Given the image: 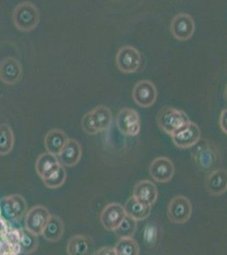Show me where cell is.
Returning a JSON list of instances; mask_svg holds the SVG:
<instances>
[{
    "mask_svg": "<svg viewBox=\"0 0 227 255\" xmlns=\"http://www.w3.org/2000/svg\"><path fill=\"white\" fill-rule=\"evenodd\" d=\"M196 24L192 15L187 13H179L170 22V30L176 40L185 42L193 38L195 32Z\"/></svg>",
    "mask_w": 227,
    "mask_h": 255,
    "instance_id": "ba28073f",
    "label": "cell"
},
{
    "mask_svg": "<svg viewBox=\"0 0 227 255\" xmlns=\"http://www.w3.org/2000/svg\"><path fill=\"white\" fill-rule=\"evenodd\" d=\"M152 180L158 183H168L175 174V166L172 161L166 157H158L150 163L149 168Z\"/></svg>",
    "mask_w": 227,
    "mask_h": 255,
    "instance_id": "30bf717a",
    "label": "cell"
},
{
    "mask_svg": "<svg viewBox=\"0 0 227 255\" xmlns=\"http://www.w3.org/2000/svg\"><path fill=\"white\" fill-rule=\"evenodd\" d=\"M158 97V90L155 84L148 79L138 81L133 90V99L140 108H150L152 107Z\"/></svg>",
    "mask_w": 227,
    "mask_h": 255,
    "instance_id": "9c48e42d",
    "label": "cell"
},
{
    "mask_svg": "<svg viewBox=\"0 0 227 255\" xmlns=\"http://www.w3.org/2000/svg\"><path fill=\"white\" fill-rule=\"evenodd\" d=\"M193 215V204L185 196L178 195L170 200L167 209V215L172 223H187Z\"/></svg>",
    "mask_w": 227,
    "mask_h": 255,
    "instance_id": "5b68a950",
    "label": "cell"
},
{
    "mask_svg": "<svg viewBox=\"0 0 227 255\" xmlns=\"http://www.w3.org/2000/svg\"><path fill=\"white\" fill-rule=\"evenodd\" d=\"M115 64L121 73H137L142 65L141 53L133 45H123L115 55Z\"/></svg>",
    "mask_w": 227,
    "mask_h": 255,
    "instance_id": "277c9868",
    "label": "cell"
},
{
    "mask_svg": "<svg viewBox=\"0 0 227 255\" xmlns=\"http://www.w3.org/2000/svg\"><path fill=\"white\" fill-rule=\"evenodd\" d=\"M92 238L85 235H76L67 244V254L69 255H88L92 249Z\"/></svg>",
    "mask_w": 227,
    "mask_h": 255,
    "instance_id": "2e32d148",
    "label": "cell"
},
{
    "mask_svg": "<svg viewBox=\"0 0 227 255\" xmlns=\"http://www.w3.org/2000/svg\"><path fill=\"white\" fill-rule=\"evenodd\" d=\"M67 140V134L61 129H53L47 134L45 145L49 153L58 156Z\"/></svg>",
    "mask_w": 227,
    "mask_h": 255,
    "instance_id": "e0dca14e",
    "label": "cell"
},
{
    "mask_svg": "<svg viewBox=\"0 0 227 255\" xmlns=\"http://www.w3.org/2000/svg\"><path fill=\"white\" fill-rule=\"evenodd\" d=\"M192 148V159L200 171L210 172L216 168L220 153L218 148L213 142L200 139Z\"/></svg>",
    "mask_w": 227,
    "mask_h": 255,
    "instance_id": "6da1fadb",
    "label": "cell"
},
{
    "mask_svg": "<svg viewBox=\"0 0 227 255\" xmlns=\"http://www.w3.org/2000/svg\"><path fill=\"white\" fill-rule=\"evenodd\" d=\"M137 222L138 221L133 220V218L126 215V217L120 224V226L114 232L119 238H127V237L133 238L137 229Z\"/></svg>",
    "mask_w": 227,
    "mask_h": 255,
    "instance_id": "cb8c5ba5",
    "label": "cell"
},
{
    "mask_svg": "<svg viewBox=\"0 0 227 255\" xmlns=\"http://www.w3.org/2000/svg\"><path fill=\"white\" fill-rule=\"evenodd\" d=\"M112 119V113L109 108L98 106L84 115L81 119V128L86 134L95 135L109 129Z\"/></svg>",
    "mask_w": 227,
    "mask_h": 255,
    "instance_id": "7a4b0ae2",
    "label": "cell"
},
{
    "mask_svg": "<svg viewBox=\"0 0 227 255\" xmlns=\"http://www.w3.org/2000/svg\"><path fill=\"white\" fill-rule=\"evenodd\" d=\"M115 255H140V247L138 242L131 237L120 238L115 244Z\"/></svg>",
    "mask_w": 227,
    "mask_h": 255,
    "instance_id": "ffe728a7",
    "label": "cell"
},
{
    "mask_svg": "<svg viewBox=\"0 0 227 255\" xmlns=\"http://www.w3.org/2000/svg\"><path fill=\"white\" fill-rule=\"evenodd\" d=\"M219 125L222 129L223 133H227V109H223L220 115V119H219Z\"/></svg>",
    "mask_w": 227,
    "mask_h": 255,
    "instance_id": "d4e9b609",
    "label": "cell"
},
{
    "mask_svg": "<svg viewBox=\"0 0 227 255\" xmlns=\"http://www.w3.org/2000/svg\"><path fill=\"white\" fill-rule=\"evenodd\" d=\"M61 164L57 157L51 153L43 154L38 158L37 168L38 174L42 176V179L46 177L50 172L53 171L58 165Z\"/></svg>",
    "mask_w": 227,
    "mask_h": 255,
    "instance_id": "44dd1931",
    "label": "cell"
},
{
    "mask_svg": "<svg viewBox=\"0 0 227 255\" xmlns=\"http://www.w3.org/2000/svg\"><path fill=\"white\" fill-rule=\"evenodd\" d=\"M116 126L126 136H138L141 131V119L138 112L133 108H122L117 114Z\"/></svg>",
    "mask_w": 227,
    "mask_h": 255,
    "instance_id": "8992f818",
    "label": "cell"
},
{
    "mask_svg": "<svg viewBox=\"0 0 227 255\" xmlns=\"http://www.w3.org/2000/svg\"><path fill=\"white\" fill-rule=\"evenodd\" d=\"M170 137L176 147L188 149L193 147L201 139V130L199 125L190 120L182 127L176 129Z\"/></svg>",
    "mask_w": 227,
    "mask_h": 255,
    "instance_id": "52a82bcc",
    "label": "cell"
},
{
    "mask_svg": "<svg viewBox=\"0 0 227 255\" xmlns=\"http://www.w3.org/2000/svg\"><path fill=\"white\" fill-rule=\"evenodd\" d=\"M133 197L145 205L152 206L158 199V188L151 180H139L133 187Z\"/></svg>",
    "mask_w": 227,
    "mask_h": 255,
    "instance_id": "7c38bea8",
    "label": "cell"
},
{
    "mask_svg": "<svg viewBox=\"0 0 227 255\" xmlns=\"http://www.w3.org/2000/svg\"><path fill=\"white\" fill-rule=\"evenodd\" d=\"M126 214L136 221L147 220L152 213V206H148L140 203L135 197H130L124 206Z\"/></svg>",
    "mask_w": 227,
    "mask_h": 255,
    "instance_id": "9a60e30c",
    "label": "cell"
},
{
    "mask_svg": "<svg viewBox=\"0 0 227 255\" xmlns=\"http://www.w3.org/2000/svg\"><path fill=\"white\" fill-rule=\"evenodd\" d=\"M205 188L210 195L222 196L227 191V172L224 168H215L208 174Z\"/></svg>",
    "mask_w": 227,
    "mask_h": 255,
    "instance_id": "5bb4252c",
    "label": "cell"
},
{
    "mask_svg": "<svg viewBox=\"0 0 227 255\" xmlns=\"http://www.w3.org/2000/svg\"><path fill=\"white\" fill-rule=\"evenodd\" d=\"M93 255H115V249L110 247H102L98 249Z\"/></svg>",
    "mask_w": 227,
    "mask_h": 255,
    "instance_id": "484cf974",
    "label": "cell"
},
{
    "mask_svg": "<svg viewBox=\"0 0 227 255\" xmlns=\"http://www.w3.org/2000/svg\"><path fill=\"white\" fill-rule=\"evenodd\" d=\"M126 211L121 203H109L101 213L100 221L104 229L114 232L126 217Z\"/></svg>",
    "mask_w": 227,
    "mask_h": 255,
    "instance_id": "8fae6325",
    "label": "cell"
},
{
    "mask_svg": "<svg viewBox=\"0 0 227 255\" xmlns=\"http://www.w3.org/2000/svg\"><path fill=\"white\" fill-rule=\"evenodd\" d=\"M189 117L183 111L171 107L161 108L157 115V124L161 130L171 135L176 129L189 122Z\"/></svg>",
    "mask_w": 227,
    "mask_h": 255,
    "instance_id": "3957f363",
    "label": "cell"
},
{
    "mask_svg": "<svg viewBox=\"0 0 227 255\" xmlns=\"http://www.w3.org/2000/svg\"><path fill=\"white\" fill-rule=\"evenodd\" d=\"M59 156V162L62 166L74 167L82 157V148L75 139H67Z\"/></svg>",
    "mask_w": 227,
    "mask_h": 255,
    "instance_id": "4fadbf2b",
    "label": "cell"
},
{
    "mask_svg": "<svg viewBox=\"0 0 227 255\" xmlns=\"http://www.w3.org/2000/svg\"><path fill=\"white\" fill-rule=\"evenodd\" d=\"M43 180L49 188H59L63 186L64 183L67 180V171L63 168V166L59 164L57 168L50 172Z\"/></svg>",
    "mask_w": 227,
    "mask_h": 255,
    "instance_id": "603a6c76",
    "label": "cell"
},
{
    "mask_svg": "<svg viewBox=\"0 0 227 255\" xmlns=\"http://www.w3.org/2000/svg\"><path fill=\"white\" fill-rule=\"evenodd\" d=\"M144 243L148 249L152 250L157 247L158 238H159V231L158 226L154 221H149L144 226Z\"/></svg>",
    "mask_w": 227,
    "mask_h": 255,
    "instance_id": "7402d4cb",
    "label": "cell"
},
{
    "mask_svg": "<svg viewBox=\"0 0 227 255\" xmlns=\"http://www.w3.org/2000/svg\"><path fill=\"white\" fill-rule=\"evenodd\" d=\"M20 251V246L19 244H14L13 246V252L14 254H18Z\"/></svg>",
    "mask_w": 227,
    "mask_h": 255,
    "instance_id": "4316f807",
    "label": "cell"
},
{
    "mask_svg": "<svg viewBox=\"0 0 227 255\" xmlns=\"http://www.w3.org/2000/svg\"><path fill=\"white\" fill-rule=\"evenodd\" d=\"M50 215L43 207H37L32 209L30 216V228L35 234H42L44 227L49 221Z\"/></svg>",
    "mask_w": 227,
    "mask_h": 255,
    "instance_id": "ac0fdd59",
    "label": "cell"
},
{
    "mask_svg": "<svg viewBox=\"0 0 227 255\" xmlns=\"http://www.w3.org/2000/svg\"><path fill=\"white\" fill-rule=\"evenodd\" d=\"M65 231L63 221L58 216H50L48 223L43 229L42 234L49 242H58L61 240Z\"/></svg>",
    "mask_w": 227,
    "mask_h": 255,
    "instance_id": "d6986e66",
    "label": "cell"
}]
</instances>
